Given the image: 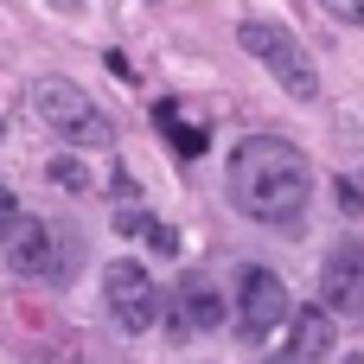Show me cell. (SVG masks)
Masks as SVG:
<instances>
[{
  "instance_id": "cell-1",
  "label": "cell",
  "mask_w": 364,
  "mask_h": 364,
  "mask_svg": "<svg viewBox=\"0 0 364 364\" xmlns=\"http://www.w3.org/2000/svg\"><path fill=\"white\" fill-rule=\"evenodd\" d=\"M224 192L243 218L256 224H294L314 198V166L294 141L282 134H250L230 147V166H224Z\"/></svg>"
},
{
  "instance_id": "cell-2",
  "label": "cell",
  "mask_w": 364,
  "mask_h": 364,
  "mask_svg": "<svg viewBox=\"0 0 364 364\" xmlns=\"http://www.w3.org/2000/svg\"><path fill=\"white\" fill-rule=\"evenodd\" d=\"M237 45H243L294 102H314V96H320V70H314L307 45H301L288 26H275V19H243V26H237Z\"/></svg>"
},
{
  "instance_id": "cell-3",
  "label": "cell",
  "mask_w": 364,
  "mask_h": 364,
  "mask_svg": "<svg viewBox=\"0 0 364 364\" xmlns=\"http://www.w3.org/2000/svg\"><path fill=\"white\" fill-rule=\"evenodd\" d=\"M32 115H38L58 141H70V147H109V141H115L109 115H102L70 77H45V83H32Z\"/></svg>"
},
{
  "instance_id": "cell-4",
  "label": "cell",
  "mask_w": 364,
  "mask_h": 364,
  "mask_svg": "<svg viewBox=\"0 0 364 364\" xmlns=\"http://www.w3.org/2000/svg\"><path fill=\"white\" fill-rule=\"evenodd\" d=\"M102 294H109V314H115L122 333H147L160 320V288H154V275L141 262H109Z\"/></svg>"
},
{
  "instance_id": "cell-5",
  "label": "cell",
  "mask_w": 364,
  "mask_h": 364,
  "mask_svg": "<svg viewBox=\"0 0 364 364\" xmlns=\"http://www.w3.org/2000/svg\"><path fill=\"white\" fill-rule=\"evenodd\" d=\"M282 320H288V288H282V275L262 269V262H250L243 282H237V333H243V339H262V333H275Z\"/></svg>"
},
{
  "instance_id": "cell-6",
  "label": "cell",
  "mask_w": 364,
  "mask_h": 364,
  "mask_svg": "<svg viewBox=\"0 0 364 364\" xmlns=\"http://www.w3.org/2000/svg\"><path fill=\"white\" fill-rule=\"evenodd\" d=\"M6 262H13L19 275H32V282H58V275L70 269V256L58 250V230H51L45 218H13V230H6Z\"/></svg>"
},
{
  "instance_id": "cell-7",
  "label": "cell",
  "mask_w": 364,
  "mask_h": 364,
  "mask_svg": "<svg viewBox=\"0 0 364 364\" xmlns=\"http://www.w3.org/2000/svg\"><path fill=\"white\" fill-rule=\"evenodd\" d=\"M320 307L358 314L364 307V243H333L320 262Z\"/></svg>"
},
{
  "instance_id": "cell-8",
  "label": "cell",
  "mask_w": 364,
  "mask_h": 364,
  "mask_svg": "<svg viewBox=\"0 0 364 364\" xmlns=\"http://www.w3.org/2000/svg\"><path fill=\"white\" fill-rule=\"evenodd\" d=\"M224 320V301H218V288H211V275H186L179 288H173V333L186 339V333H211Z\"/></svg>"
},
{
  "instance_id": "cell-9",
  "label": "cell",
  "mask_w": 364,
  "mask_h": 364,
  "mask_svg": "<svg viewBox=\"0 0 364 364\" xmlns=\"http://www.w3.org/2000/svg\"><path fill=\"white\" fill-rule=\"evenodd\" d=\"M333 339H339V333H333V307H307V314L294 320V346H288V352L301 364H320V358H333Z\"/></svg>"
},
{
  "instance_id": "cell-10",
  "label": "cell",
  "mask_w": 364,
  "mask_h": 364,
  "mask_svg": "<svg viewBox=\"0 0 364 364\" xmlns=\"http://www.w3.org/2000/svg\"><path fill=\"white\" fill-rule=\"evenodd\" d=\"M154 122L166 128V141H173L179 154H205V141H211L205 128H192V122H179V102H160V109H154Z\"/></svg>"
},
{
  "instance_id": "cell-11",
  "label": "cell",
  "mask_w": 364,
  "mask_h": 364,
  "mask_svg": "<svg viewBox=\"0 0 364 364\" xmlns=\"http://www.w3.org/2000/svg\"><path fill=\"white\" fill-rule=\"evenodd\" d=\"M45 173H51V186H64V192H90V166H83L77 154H58Z\"/></svg>"
},
{
  "instance_id": "cell-12",
  "label": "cell",
  "mask_w": 364,
  "mask_h": 364,
  "mask_svg": "<svg viewBox=\"0 0 364 364\" xmlns=\"http://www.w3.org/2000/svg\"><path fill=\"white\" fill-rule=\"evenodd\" d=\"M147 250H160V256H179V230H173V224H147Z\"/></svg>"
},
{
  "instance_id": "cell-13",
  "label": "cell",
  "mask_w": 364,
  "mask_h": 364,
  "mask_svg": "<svg viewBox=\"0 0 364 364\" xmlns=\"http://www.w3.org/2000/svg\"><path fill=\"white\" fill-rule=\"evenodd\" d=\"M326 13H333V19H346V26H358V32H364V0H326Z\"/></svg>"
},
{
  "instance_id": "cell-14",
  "label": "cell",
  "mask_w": 364,
  "mask_h": 364,
  "mask_svg": "<svg viewBox=\"0 0 364 364\" xmlns=\"http://www.w3.org/2000/svg\"><path fill=\"white\" fill-rule=\"evenodd\" d=\"M13 218H19V205H13V192L0 186V243H6V230H13Z\"/></svg>"
},
{
  "instance_id": "cell-15",
  "label": "cell",
  "mask_w": 364,
  "mask_h": 364,
  "mask_svg": "<svg viewBox=\"0 0 364 364\" xmlns=\"http://www.w3.org/2000/svg\"><path fill=\"white\" fill-rule=\"evenodd\" d=\"M51 6H64V13H70V6H77V0H51Z\"/></svg>"
}]
</instances>
